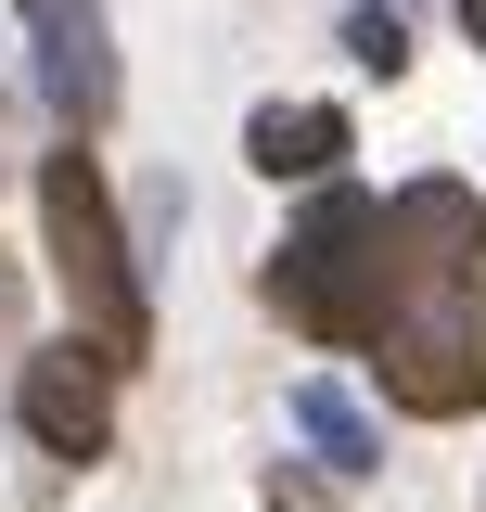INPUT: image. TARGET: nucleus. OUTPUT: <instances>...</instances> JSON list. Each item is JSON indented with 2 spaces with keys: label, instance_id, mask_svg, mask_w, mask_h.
<instances>
[{
  "label": "nucleus",
  "instance_id": "1",
  "mask_svg": "<svg viewBox=\"0 0 486 512\" xmlns=\"http://www.w3.org/2000/svg\"><path fill=\"white\" fill-rule=\"evenodd\" d=\"M384 397L461 423L486 397V205L461 180H410L384 205V308H371Z\"/></svg>",
  "mask_w": 486,
  "mask_h": 512
},
{
  "label": "nucleus",
  "instance_id": "2",
  "mask_svg": "<svg viewBox=\"0 0 486 512\" xmlns=\"http://www.w3.org/2000/svg\"><path fill=\"white\" fill-rule=\"evenodd\" d=\"M39 244H52V282H64V308H77V333H90V359H141L154 346V308H141V269H128L116 192H103V167L77 141L39 167Z\"/></svg>",
  "mask_w": 486,
  "mask_h": 512
},
{
  "label": "nucleus",
  "instance_id": "3",
  "mask_svg": "<svg viewBox=\"0 0 486 512\" xmlns=\"http://www.w3.org/2000/svg\"><path fill=\"white\" fill-rule=\"evenodd\" d=\"M269 295H282V320L320 333V346H371V308H384V205H371L359 180H320V205L282 231Z\"/></svg>",
  "mask_w": 486,
  "mask_h": 512
},
{
  "label": "nucleus",
  "instance_id": "4",
  "mask_svg": "<svg viewBox=\"0 0 486 512\" xmlns=\"http://www.w3.org/2000/svg\"><path fill=\"white\" fill-rule=\"evenodd\" d=\"M13 410H26V436L52 448V461H103V448H116V359L39 346L26 384H13Z\"/></svg>",
  "mask_w": 486,
  "mask_h": 512
},
{
  "label": "nucleus",
  "instance_id": "5",
  "mask_svg": "<svg viewBox=\"0 0 486 512\" xmlns=\"http://www.w3.org/2000/svg\"><path fill=\"white\" fill-rule=\"evenodd\" d=\"M26 39H39V103L64 128L116 116V39H103V0H26Z\"/></svg>",
  "mask_w": 486,
  "mask_h": 512
},
{
  "label": "nucleus",
  "instance_id": "6",
  "mask_svg": "<svg viewBox=\"0 0 486 512\" xmlns=\"http://www.w3.org/2000/svg\"><path fill=\"white\" fill-rule=\"evenodd\" d=\"M243 154H256L269 180H333V167H346V116H333V103H256Z\"/></svg>",
  "mask_w": 486,
  "mask_h": 512
},
{
  "label": "nucleus",
  "instance_id": "7",
  "mask_svg": "<svg viewBox=\"0 0 486 512\" xmlns=\"http://www.w3.org/2000/svg\"><path fill=\"white\" fill-rule=\"evenodd\" d=\"M295 423H307V448H320L333 474H371V461H384V436H371V410L346 384H295Z\"/></svg>",
  "mask_w": 486,
  "mask_h": 512
},
{
  "label": "nucleus",
  "instance_id": "8",
  "mask_svg": "<svg viewBox=\"0 0 486 512\" xmlns=\"http://www.w3.org/2000/svg\"><path fill=\"white\" fill-rule=\"evenodd\" d=\"M346 52H359L371 77H397V64H410V26H397V13H346Z\"/></svg>",
  "mask_w": 486,
  "mask_h": 512
},
{
  "label": "nucleus",
  "instance_id": "9",
  "mask_svg": "<svg viewBox=\"0 0 486 512\" xmlns=\"http://www.w3.org/2000/svg\"><path fill=\"white\" fill-rule=\"evenodd\" d=\"M461 26H474V39H486V0H461Z\"/></svg>",
  "mask_w": 486,
  "mask_h": 512
},
{
  "label": "nucleus",
  "instance_id": "10",
  "mask_svg": "<svg viewBox=\"0 0 486 512\" xmlns=\"http://www.w3.org/2000/svg\"><path fill=\"white\" fill-rule=\"evenodd\" d=\"M269 512H307V500H269Z\"/></svg>",
  "mask_w": 486,
  "mask_h": 512
}]
</instances>
